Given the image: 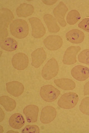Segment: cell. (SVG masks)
Wrapping results in <instances>:
<instances>
[{
  "label": "cell",
  "mask_w": 89,
  "mask_h": 133,
  "mask_svg": "<svg viewBox=\"0 0 89 133\" xmlns=\"http://www.w3.org/2000/svg\"><path fill=\"white\" fill-rule=\"evenodd\" d=\"M12 35L16 38L21 39L28 35L29 28L27 22L22 19H16L13 22L10 26Z\"/></svg>",
  "instance_id": "6da1fadb"
},
{
  "label": "cell",
  "mask_w": 89,
  "mask_h": 133,
  "mask_svg": "<svg viewBox=\"0 0 89 133\" xmlns=\"http://www.w3.org/2000/svg\"><path fill=\"white\" fill-rule=\"evenodd\" d=\"M79 100L78 95L74 92L63 94L59 99L58 106L63 109H69L74 108L77 105Z\"/></svg>",
  "instance_id": "7a4b0ae2"
},
{
  "label": "cell",
  "mask_w": 89,
  "mask_h": 133,
  "mask_svg": "<svg viewBox=\"0 0 89 133\" xmlns=\"http://www.w3.org/2000/svg\"><path fill=\"white\" fill-rule=\"evenodd\" d=\"M59 70L57 61L52 58L49 60L42 69L41 75L42 77L46 80H50L56 77Z\"/></svg>",
  "instance_id": "3957f363"
},
{
  "label": "cell",
  "mask_w": 89,
  "mask_h": 133,
  "mask_svg": "<svg viewBox=\"0 0 89 133\" xmlns=\"http://www.w3.org/2000/svg\"><path fill=\"white\" fill-rule=\"evenodd\" d=\"M60 91L51 85L42 87L40 91L41 97L44 101L48 102L54 101L60 95Z\"/></svg>",
  "instance_id": "277c9868"
},
{
  "label": "cell",
  "mask_w": 89,
  "mask_h": 133,
  "mask_svg": "<svg viewBox=\"0 0 89 133\" xmlns=\"http://www.w3.org/2000/svg\"><path fill=\"white\" fill-rule=\"evenodd\" d=\"M32 28V35L35 38H40L45 34L46 31L41 21L37 18L33 17L29 19Z\"/></svg>",
  "instance_id": "5b68a950"
},
{
  "label": "cell",
  "mask_w": 89,
  "mask_h": 133,
  "mask_svg": "<svg viewBox=\"0 0 89 133\" xmlns=\"http://www.w3.org/2000/svg\"><path fill=\"white\" fill-rule=\"evenodd\" d=\"M28 57L25 54L20 52L17 53L13 57L12 63L14 67L19 70L26 69L28 64Z\"/></svg>",
  "instance_id": "8992f818"
},
{
  "label": "cell",
  "mask_w": 89,
  "mask_h": 133,
  "mask_svg": "<svg viewBox=\"0 0 89 133\" xmlns=\"http://www.w3.org/2000/svg\"><path fill=\"white\" fill-rule=\"evenodd\" d=\"M81 50L80 46H71L68 48L63 56V62L67 65L74 64L77 62L76 55Z\"/></svg>",
  "instance_id": "52a82bcc"
},
{
  "label": "cell",
  "mask_w": 89,
  "mask_h": 133,
  "mask_svg": "<svg viewBox=\"0 0 89 133\" xmlns=\"http://www.w3.org/2000/svg\"><path fill=\"white\" fill-rule=\"evenodd\" d=\"M45 47L50 51L56 50L62 45L63 41L61 37L58 35H50L44 40Z\"/></svg>",
  "instance_id": "ba28073f"
},
{
  "label": "cell",
  "mask_w": 89,
  "mask_h": 133,
  "mask_svg": "<svg viewBox=\"0 0 89 133\" xmlns=\"http://www.w3.org/2000/svg\"><path fill=\"white\" fill-rule=\"evenodd\" d=\"M71 74L72 76L76 80L83 81L89 77V69L86 66L78 65L72 69Z\"/></svg>",
  "instance_id": "9c48e42d"
},
{
  "label": "cell",
  "mask_w": 89,
  "mask_h": 133,
  "mask_svg": "<svg viewBox=\"0 0 89 133\" xmlns=\"http://www.w3.org/2000/svg\"><path fill=\"white\" fill-rule=\"evenodd\" d=\"M57 111L55 108L51 106H47L42 109L40 120L44 124H48L52 122L56 118Z\"/></svg>",
  "instance_id": "30bf717a"
},
{
  "label": "cell",
  "mask_w": 89,
  "mask_h": 133,
  "mask_svg": "<svg viewBox=\"0 0 89 133\" xmlns=\"http://www.w3.org/2000/svg\"><path fill=\"white\" fill-rule=\"evenodd\" d=\"M68 10V8L65 4L63 2H61L53 11L55 17L62 27H65L66 26L64 17Z\"/></svg>",
  "instance_id": "8fae6325"
},
{
  "label": "cell",
  "mask_w": 89,
  "mask_h": 133,
  "mask_svg": "<svg viewBox=\"0 0 89 133\" xmlns=\"http://www.w3.org/2000/svg\"><path fill=\"white\" fill-rule=\"evenodd\" d=\"M46 54L42 48L37 49L32 54V65L36 68H39L46 58Z\"/></svg>",
  "instance_id": "7c38bea8"
},
{
  "label": "cell",
  "mask_w": 89,
  "mask_h": 133,
  "mask_svg": "<svg viewBox=\"0 0 89 133\" xmlns=\"http://www.w3.org/2000/svg\"><path fill=\"white\" fill-rule=\"evenodd\" d=\"M8 92L15 97H18L23 93L24 88L22 83L18 81H12L7 83Z\"/></svg>",
  "instance_id": "4fadbf2b"
},
{
  "label": "cell",
  "mask_w": 89,
  "mask_h": 133,
  "mask_svg": "<svg viewBox=\"0 0 89 133\" xmlns=\"http://www.w3.org/2000/svg\"><path fill=\"white\" fill-rule=\"evenodd\" d=\"M39 111V108L34 105H29L25 108L23 113L28 123H34L37 122Z\"/></svg>",
  "instance_id": "5bb4252c"
},
{
  "label": "cell",
  "mask_w": 89,
  "mask_h": 133,
  "mask_svg": "<svg viewBox=\"0 0 89 133\" xmlns=\"http://www.w3.org/2000/svg\"><path fill=\"white\" fill-rule=\"evenodd\" d=\"M67 40L74 44H79L84 41L85 36L84 33L77 29H74L68 32L66 35Z\"/></svg>",
  "instance_id": "9a60e30c"
},
{
  "label": "cell",
  "mask_w": 89,
  "mask_h": 133,
  "mask_svg": "<svg viewBox=\"0 0 89 133\" xmlns=\"http://www.w3.org/2000/svg\"><path fill=\"white\" fill-rule=\"evenodd\" d=\"M14 18V16L9 10L3 8L0 11L1 27L6 28Z\"/></svg>",
  "instance_id": "2e32d148"
},
{
  "label": "cell",
  "mask_w": 89,
  "mask_h": 133,
  "mask_svg": "<svg viewBox=\"0 0 89 133\" xmlns=\"http://www.w3.org/2000/svg\"><path fill=\"white\" fill-rule=\"evenodd\" d=\"M9 123L10 127L16 129L22 128L25 124L23 116L20 114L16 113L10 117Z\"/></svg>",
  "instance_id": "e0dca14e"
},
{
  "label": "cell",
  "mask_w": 89,
  "mask_h": 133,
  "mask_svg": "<svg viewBox=\"0 0 89 133\" xmlns=\"http://www.w3.org/2000/svg\"><path fill=\"white\" fill-rule=\"evenodd\" d=\"M54 83L59 88L64 90H73L76 86L75 82L68 78L58 79L55 80Z\"/></svg>",
  "instance_id": "ac0fdd59"
},
{
  "label": "cell",
  "mask_w": 89,
  "mask_h": 133,
  "mask_svg": "<svg viewBox=\"0 0 89 133\" xmlns=\"http://www.w3.org/2000/svg\"><path fill=\"white\" fill-rule=\"evenodd\" d=\"M44 19L50 32H57L60 30V28L58 26L56 19L52 15L49 14L45 15Z\"/></svg>",
  "instance_id": "d6986e66"
},
{
  "label": "cell",
  "mask_w": 89,
  "mask_h": 133,
  "mask_svg": "<svg viewBox=\"0 0 89 133\" xmlns=\"http://www.w3.org/2000/svg\"><path fill=\"white\" fill-rule=\"evenodd\" d=\"M33 12V6L26 3L21 4L16 10L17 14L20 17H27L31 15Z\"/></svg>",
  "instance_id": "ffe728a7"
},
{
  "label": "cell",
  "mask_w": 89,
  "mask_h": 133,
  "mask_svg": "<svg viewBox=\"0 0 89 133\" xmlns=\"http://www.w3.org/2000/svg\"><path fill=\"white\" fill-rule=\"evenodd\" d=\"M1 48L5 50L12 52L15 50L17 48V42L14 39L8 37L1 40Z\"/></svg>",
  "instance_id": "44dd1931"
},
{
  "label": "cell",
  "mask_w": 89,
  "mask_h": 133,
  "mask_svg": "<svg viewBox=\"0 0 89 133\" xmlns=\"http://www.w3.org/2000/svg\"><path fill=\"white\" fill-rule=\"evenodd\" d=\"M0 103L6 111L8 112L13 110L16 107V102L14 100L5 96L0 98Z\"/></svg>",
  "instance_id": "7402d4cb"
},
{
  "label": "cell",
  "mask_w": 89,
  "mask_h": 133,
  "mask_svg": "<svg viewBox=\"0 0 89 133\" xmlns=\"http://www.w3.org/2000/svg\"><path fill=\"white\" fill-rule=\"evenodd\" d=\"M81 18L79 12L77 10H71L68 14L67 21L70 25H73L77 23Z\"/></svg>",
  "instance_id": "603a6c76"
},
{
  "label": "cell",
  "mask_w": 89,
  "mask_h": 133,
  "mask_svg": "<svg viewBox=\"0 0 89 133\" xmlns=\"http://www.w3.org/2000/svg\"><path fill=\"white\" fill-rule=\"evenodd\" d=\"M79 109L82 113L89 115V97L83 99L79 106Z\"/></svg>",
  "instance_id": "cb8c5ba5"
},
{
  "label": "cell",
  "mask_w": 89,
  "mask_h": 133,
  "mask_svg": "<svg viewBox=\"0 0 89 133\" xmlns=\"http://www.w3.org/2000/svg\"><path fill=\"white\" fill-rule=\"evenodd\" d=\"M78 60L80 63L89 65V49L84 50L80 53Z\"/></svg>",
  "instance_id": "d4e9b609"
},
{
  "label": "cell",
  "mask_w": 89,
  "mask_h": 133,
  "mask_svg": "<svg viewBox=\"0 0 89 133\" xmlns=\"http://www.w3.org/2000/svg\"><path fill=\"white\" fill-rule=\"evenodd\" d=\"M22 133H37L40 132L39 127L36 125H28L22 130Z\"/></svg>",
  "instance_id": "484cf974"
},
{
  "label": "cell",
  "mask_w": 89,
  "mask_h": 133,
  "mask_svg": "<svg viewBox=\"0 0 89 133\" xmlns=\"http://www.w3.org/2000/svg\"><path fill=\"white\" fill-rule=\"evenodd\" d=\"M79 27L89 32V18L84 19L78 24Z\"/></svg>",
  "instance_id": "4316f807"
},
{
  "label": "cell",
  "mask_w": 89,
  "mask_h": 133,
  "mask_svg": "<svg viewBox=\"0 0 89 133\" xmlns=\"http://www.w3.org/2000/svg\"><path fill=\"white\" fill-rule=\"evenodd\" d=\"M1 39H3L7 37L8 35V32L7 29L6 28L1 27Z\"/></svg>",
  "instance_id": "83f0119b"
},
{
  "label": "cell",
  "mask_w": 89,
  "mask_h": 133,
  "mask_svg": "<svg viewBox=\"0 0 89 133\" xmlns=\"http://www.w3.org/2000/svg\"><path fill=\"white\" fill-rule=\"evenodd\" d=\"M84 91V95H89V81L85 85Z\"/></svg>",
  "instance_id": "f1b7e54d"
},
{
  "label": "cell",
  "mask_w": 89,
  "mask_h": 133,
  "mask_svg": "<svg viewBox=\"0 0 89 133\" xmlns=\"http://www.w3.org/2000/svg\"><path fill=\"white\" fill-rule=\"evenodd\" d=\"M57 1H42L44 4L48 5H53Z\"/></svg>",
  "instance_id": "f546056e"
}]
</instances>
